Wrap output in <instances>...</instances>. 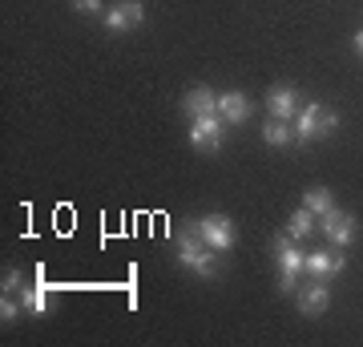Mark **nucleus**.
<instances>
[{
	"mask_svg": "<svg viewBox=\"0 0 363 347\" xmlns=\"http://www.w3.org/2000/svg\"><path fill=\"white\" fill-rule=\"evenodd\" d=\"M174 243H178V263L186 270H194L202 279H214L218 275V263H214V250L206 246L202 231H198V222H182L178 234H174Z\"/></svg>",
	"mask_w": 363,
	"mask_h": 347,
	"instance_id": "1",
	"label": "nucleus"
},
{
	"mask_svg": "<svg viewBox=\"0 0 363 347\" xmlns=\"http://www.w3.org/2000/svg\"><path fill=\"white\" fill-rule=\"evenodd\" d=\"M335 129H339L335 109H327V105H319V101H303V109H298V117H295V142L298 145L319 142V138H331Z\"/></svg>",
	"mask_w": 363,
	"mask_h": 347,
	"instance_id": "2",
	"label": "nucleus"
},
{
	"mask_svg": "<svg viewBox=\"0 0 363 347\" xmlns=\"http://www.w3.org/2000/svg\"><path fill=\"white\" fill-rule=\"evenodd\" d=\"M274 258H279V291L283 295H295L298 275L307 270V255H298V246L291 234H274Z\"/></svg>",
	"mask_w": 363,
	"mask_h": 347,
	"instance_id": "3",
	"label": "nucleus"
},
{
	"mask_svg": "<svg viewBox=\"0 0 363 347\" xmlns=\"http://www.w3.org/2000/svg\"><path fill=\"white\" fill-rule=\"evenodd\" d=\"M222 133H226V121H222L218 114H206V117H194V121H190V145H194V150L214 154L222 145Z\"/></svg>",
	"mask_w": 363,
	"mask_h": 347,
	"instance_id": "4",
	"label": "nucleus"
},
{
	"mask_svg": "<svg viewBox=\"0 0 363 347\" xmlns=\"http://www.w3.org/2000/svg\"><path fill=\"white\" fill-rule=\"evenodd\" d=\"M198 231H202V238H206V246L214 250V255H226L234 246V222L226 219V214H206V219L198 222Z\"/></svg>",
	"mask_w": 363,
	"mask_h": 347,
	"instance_id": "5",
	"label": "nucleus"
},
{
	"mask_svg": "<svg viewBox=\"0 0 363 347\" xmlns=\"http://www.w3.org/2000/svg\"><path fill=\"white\" fill-rule=\"evenodd\" d=\"M145 25V9L138 4V0H117L113 9L105 13V28L109 33H130V28Z\"/></svg>",
	"mask_w": 363,
	"mask_h": 347,
	"instance_id": "6",
	"label": "nucleus"
},
{
	"mask_svg": "<svg viewBox=\"0 0 363 347\" xmlns=\"http://www.w3.org/2000/svg\"><path fill=\"white\" fill-rule=\"evenodd\" d=\"M319 226L331 238V246H347L355 238V214L351 210H327L323 219H319Z\"/></svg>",
	"mask_w": 363,
	"mask_h": 347,
	"instance_id": "7",
	"label": "nucleus"
},
{
	"mask_svg": "<svg viewBox=\"0 0 363 347\" xmlns=\"http://www.w3.org/2000/svg\"><path fill=\"white\" fill-rule=\"evenodd\" d=\"M327 303H331V287H327V279H315V283H307V287H298V311L303 315H323L327 311Z\"/></svg>",
	"mask_w": 363,
	"mask_h": 347,
	"instance_id": "8",
	"label": "nucleus"
},
{
	"mask_svg": "<svg viewBox=\"0 0 363 347\" xmlns=\"http://www.w3.org/2000/svg\"><path fill=\"white\" fill-rule=\"evenodd\" d=\"M267 109H271V117H279V121H291V117H298V89H291V85H274L271 93H267Z\"/></svg>",
	"mask_w": 363,
	"mask_h": 347,
	"instance_id": "9",
	"label": "nucleus"
},
{
	"mask_svg": "<svg viewBox=\"0 0 363 347\" xmlns=\"http://www.w3.org/2000/svg\"><path fill=\"white\" fill-rule=\"evenodd\" d=\"M182 109H186L190 121L194 117H206V114H218V93L206 89V85H194V89H186V97H182Z\"/></svg>",
	"mask_w": 363,
	"mask_h": 347,
	"instance_id": "10",
	"label": "nucleus"
},
{
	"mask_svg": "<svg viewBox=\"0 0 363 347\" xmlns=\"http://www.w3.org/2000/svg\"><path fill=\"white\" fill-rule=\"evenodd\" d=\"M218 117L226 121V126H242V121L250 117V97L247 93H238V89L218 93Z\"/></svg>",
	"mask_w": 363,
	"mask_h": 347,
	"instance_id": "11",
	"label": "nucleus"
},
{
	"mask_svg": "<svg viewBox=\"0 0 363 347\" xmlns=\"http://www.w3.org/2000/svg\"><path fill=\"white\" fill-rule=\"evenodd\" d=\"M343 267H347V258L343 255L315 250V255H307V270H303V275H311V279H331V275H339Z\"/></svg>",
	"mask_w": 363,
	"mask_h": 347,
	"instance_id": "12",
	"label": "nucleus"
},
{
	"mask_svg": "<svg viewBox=\"0 0 363 347\" xmlns=\"http://www.w3.org/2000/svg\"><path fill=\"white\" fill-rule=\"evenodd\" d=\"M21 307H25L28 315H49V311H52V291L45 283L25 287V291H21Z\"/></svg>",
	"mask_w": 363,
	"mask_h": 347,
	"instance_id": "13",
	"label": "nucleus"
},
{
	"mask_svg": "<svg viewBox=\"0 0 363 347\" xmlns=\"http://www.w3.org/2000/svg\"><path fill=\"white\" fill-rule=\"evenodd\" d=\"M303 206L311 210L315 219H323L327 210H335V194L327 190V186H311V190L303 194Z\"/></svg>",
	"mask_w": 363,
	"mask_h": 347,
	"instance_id": "14",
	"label": "nucleus"
},
{
	"mask_svg": "<svg viewBox=\"0 0 363 347\" xmlns=\"http://www.w3.org/2000/svg\"><path fill=\"white\" fill-rule=\"evenodd\" d=\"M262 142H267V145H291V142H295V126L271 117V121L262 126Z\"/></svg>",
	"mask_w": 363,
	"mask_h": 347,
	"instance_id": "15",
	"label": "nucleus"
},
{
	"mask_svg": "<svg viewBox=\"0 0 363 347\" xmlns=\"http://www.w3.org/2000/svg\"><path fill=\"white\" fill-rule=\"evenodd\" d=\"M311 231H315V214L307 210V206H303V210H295V214L286 219V234H291L295 243H303V238H307Z\"/></svg>",
	"mask_w": 363,
	"mask_h": 347,
	"instance_id": "16",
	"label": "nucleus"
},
{
	"mask_svg": "<svg viewBox=\"0 0 363 347\" xmlns=\"http://www.w3.org/2000/svg\"><path fill=\"white\" fill-rule=\"evenodd\" d=\"M16 299H21V295H16ZM16 299H9V295H4V303H0V319H4V323H13L16 315L25 311V307H21V303H16Z\"/></svg>",
	"mask_w": 363,
	"mask_h": 347,
	"instance_id": "17",
	"label": "nucleus"
},
{
	"mask_svg": "<svg viewBox=\"0 0 363 347\" xmlns=\"http://www.w3.org/2000/svg\"><path fill=\"white\" fill-rule=\"evenodd\" d=\"M4 291H13V295H21V291H25V279H21V270H9V275H4Z\"/></svg>",
	"mask_w": 363,
	"mask_h": 347,
	"instance_id": "18",
	"label": "nucleus"
},
{
	"mask_svg": "<svg viewBox=\"0 0 363 347\" xmlns=\"http://www.w3.org/2000/svg\"><path fill=\"white\" fill-rule=\"evenodd\" d=\"M73 9H77V13H105V0H73Z\"/></svg>",
	"mask_w": 363,
	"mask_h": 347,
	"instance_id": "19",
	"label": "nucleus"
},
{
	"mask_svg": "<svg viewBox=\"0 0 363 347\" xmlns=\"http://www.w3.org/2000/svg\"><path fill=\"white\" fill-rule=\"evenodd\" d=\"M355 53H359V57H363V28H359V33H355Z\"/></svg>",
	"mask_w": 363,
	"mask_h": 347,
	"instance_id": "20",
	"label": "nucleus"
}]
</instances>
